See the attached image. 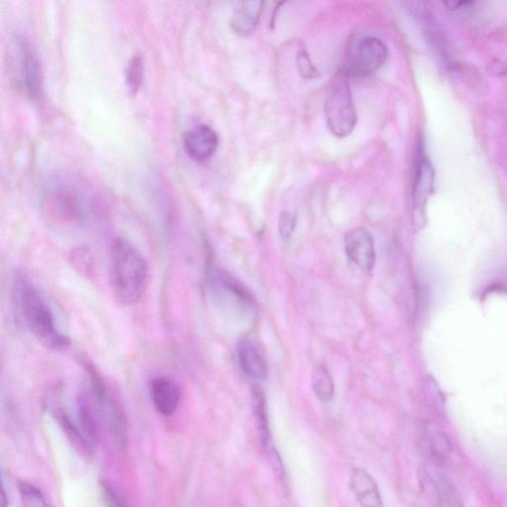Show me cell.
<instances>
[{"label": "cell", "mask_w": 507, "mask_h": 507, "mask_svg": "<svg viewBox=\"0 0 507 507\" xmlns=\"http://www.w3.org/2000/svg\"><path fill=\"white\" fill-rule=\"evenodd\" d=\"M12 292L16 312L28 333L50 350H66L70 346L69 336L60 327L48 298L33 279L16 275Z\"/></svg>", "instance_id": "1"}, {"label": "cell", "mask_w": 507, "mask_h": 507, "mask_svg": "<svg viewBox=\"0 0 507 507\" xmlns=\"http://www.w3.org/2000/svg\"><path fill=\"white\" fill-rule=\"evenodd\" d=\"M109 278L113 295L123 305H137L148 286L149 265L136 246L124 238L109 250Z\"/></svg>", "instance_id": "2"}, {"label": "cell", "mask_w": 507, "mask_h": 507, "mask_svg": "<svg viewBox=\"0 0 507 507\" xmlns=\"http://www.w3.org/2000/svg\"><path fill=\"white\" fill-rule=\"evenodd\" d=\"M45 220L58 229H74L85 222L87 202L74 185L59 183L49 189L41 203Z\"/></svg>", "instance_id": "3"}, {"label": "cell", "mask_w": 507, "mask_h": 507, "mask_svg": "<svg viewBox=\"0 0 507 507\" xmlns=\"http://www.w3.org/2000/svg\"><path fill=\"white\" fill-rule=\"evenodd\" d=\"M344 71L331 82L326 102L325 116L328 128L334 136L343 138L350 136L357 123L356 110Z\"/></svg>", "instance_id": "4"}, {"label": "cell", "mask_w": 507, "mask_h": 507, "mask_svg": "<svg viewBox=\"0 0 507 507\" xmlns=\"http://www.w3.org/2000/svg\"><path fill=\"white\" fill-rule=\"evenodd\" d=\"M388 55L386 45L379 38H361L352 49L344 72L347 77H370L386 63Z\"/></svg>", "instance_id": "5"}, {"label": "cell", "mask_w": 507, "mask_h": 507, "mask_svg": "<svg viewBox=\"0 0 507 507\" xmlns=\"http://www.w3.org/2000/svg\"><path fill=\"white\" fill-rule=\"evenodd\" d=\"M20 84L30 98L35 99L42 89V70L35 51L23 39H17Z\"/></svg>", "instance_id": "6"}, {"label": "cell", "mask_w": 507, "mask_h": 507, "mask_svg": "<svg viewBox=\"0 0 507 507\" xmlns=\"http://www.w3.org/2000/svg\"><path fill=\"white\" fill-rule=\"evenodd\" d=\"M151 400L155 409L164 418H170L179 409L182 400V389L177 380L158 376L151 380L149 384Z\"/></svg>", "instance_id": "7"}, {"label": "cell", "mask_w": 507, "mask_h": 507, "mask_svg": "<svg viewBox=\"0 0 507 507\" xmlns=\"http://www.w3.org/2000/svg\"><path fill=\"white\" fill-rule=\"evenodd\" d=\"M219 136L214 129L205 124L195 127L183 136L184 150L196 162L211 159L219 148Z\"/></svg>", "instance_id": "8"}, {"label": "cell", "mask_w": 507, "mask_h": 507, "mask_svg": "<svg viewBox=\"0 0 507 507\" xmlns=\"http://www.w3.org/2000/svg\"><path fill=\"white\" fill-rule=\"evenodd\" d=\"M345 251L352 263L370 271L375 266L374 238L365 229H356L345 237Z\"/></svg>", "instance_id": "9"}, {"label": "cell", "mask_w": 507, "mask_h": 507, "mask_svg": "<svg viewBox=\"0 0 507 507\" xmlns=\"http://www.w3.org/2000/svg\"><path fill=\"white\" fill-rule=\"evenodd\" d=\"M238 363L243 374L251 380H265L268 375L267 361L260 350L249 340H242L237 346Z\"/></svg>", "instance_id": "10"}, {"label": "cell", "mask_w": 507, "mask_h": 507, "mask_svg": "<svg viewBox=\"0 0 507 507\" xmlns=\"http://www.w3.org/2000/svg\"><path fill=\"white\" fill-rule=\"evenodd\" d=\"M350 489L355 499L363 507H384L378 483L365 469L352 472Z\"/></svg>", "instance_id": "11"}, {"label": "cell", "mask_w": 507, "mask_h": 507, "mask_svg": "<svg viewBox=\"0 0 507 507\" xmlns=\"http://www.w3.org/2000/svg\"><path fill=\"white\" fill-rule=\"evenodd\" d=\"M433 183L434 172L432 165L427 155L420 148L417 157L415 178H413L412 186L413 204H415V208L418 211H420L424 205L427 204L432 192Z\"/></svg>", "instance_id": "12"}, {"label": "cell", "mask_w": 507, "mask_h": 507, "mask_svg": "<svg viewBox=\"0 0 507 507\" xmlns=\"http://www.w3.org/2000/svg\"><path fill=\"white\" fill-rule=\"evenodd\" d=\"M77 415L82 437L92 447L99 437V418L89 397L85 393L77 399Z\"/></svg>", "instance_id": "13"}, {"label": "cell", "mask_w": 507, "mask_h": 507, "mask_svg": "<svg viewBox=\"0 0 507 507\" xmlns=\"http://www.w3.org/2000/svg\"><path fill=\"white\" fill-rule=\"evenodd\" d=\"M264 3L243 2L238 4L230 20L235 33L247 36L253 33L260 20Z\"/></svg>", "instance_id": "14"}, {"label": "cell", "mask_w": 507, "mask_h": 507, "mask_svg": "<svg viewBox=\"0 0 507 507\" xmlns=\"http://www.w3.org/2000/svg\"><path fill=\"white\" fill-rule=\"evenodd\" d=\"M427 475L443 507H464L461 493L448 474L438 470H428Z\"/></svg>", "instance_id": "15"}, {"label": "cell", "mask_w": 507, "mask_h": 507, "mask_svg": "<svg viewBox=\"0 0 507 507\" xmlns=\"http://www.w3.org/2000/svg\"><path fill=\"white\" fill-rule=\"evenodd\" d=\"M252 402L258 437H260L263 447L268 451L274 447L272 444L270 422H268L264 391L257 385L252 387Z\"/></svg>", "instance_id": "16"}, {"label": "cell", "mask_w": 507, "mask_h": 507, "mask_svg": "<svg viewBox=\"0 0 507 507\" xmlns=\"http://www.w3.org/2000/svg\"><path fill=\"white\" fill-rule=\"evenodd\" d=\"M52 413H53V416L60 424V427L63 428L67 437L72 444L77 445V446L80 447V450L87 452L91 450L89 443L86 441L85 437H82L80 427H76V424L72 422L65 409L61 408H55L52 410Z\"/></svg>", "instance_id": "17"}, {"label": "cell", "mask_w": 507, "mask_h": 507, "mask_svg": "<svg viewBox=\"0 0 507 507\" xmlns=\"http://www.w3.org/2000/svg\"><path fill=\"white\" fill-rule=\"evenodd\" d=\"M313 387L319 400L324 402L333 400L335 393L334 381L324 366H319L315 369L313 376Z\"/></svg>", "instance_id": "18"}, {"label": "cell", "mask_w": 507, "mask_h": 507, "mask_svg": "<svg viewBox=\"0 0 507 507\" xmlns=\"http://www.w3.org/2000/svg\"><path fill=\"white\" fill-rule=\"evenodd\" d=\"M18 489L23 507H52L42 492L33 484L20 482Z\"/></svg>", "instance_id": "19"}, {"label": "cell", "mask_w": 507, "mask_h": 507, "mask_svg": "<svg viewBox=\"0 0 507 507\" xmlns=\"http://www.w3.org/2000/svg\"><path fill=\"white\" fill-rule=\"evenodd\" d=\"M144 60L137 55L129 61L126 71L127 86L131 95H136L144 80Z\"/></svg>", "instance_id": "20"}, {"label": "cell", "mask_w": 507, "mask_h": 507, "mask_svg": "<svg viewBox=\"0 0 507 507\" xmlns=\"http://www.w3.org/2000/svg\"><path fill=\"white\" fill-rule=\"evenodd\" d=\"M429 447L432 456L440 461L447 459L453 450L452 442L444 432L433 434L429 442Z\"/></svg>", "instance_id": "21"}, {"label": "cell", "mask_w": 507, "mask_h": 507, "mask_svg": "<svg viewBox=\"0 0 507 507\" xmlns=\"http://www.w3.org/2000/svg\"><path fill=\"white\" fill-rule=\"evenodd\" d=\"M296 67L300 76L305 80H314L318 77V70L305 50L300 51L297 54Z\"/></svg>", "instance_id": "22"}, {"label": "cell", "mask_w": 507, "mask_h": 507, "mask_svg": "<svg viewBox=\"0 0 507 507\" xmlns=\"http://www.w3.org/2000/svg\"><path fill=\"white\" fill-rule=\"evenodd\" d=\"M296 226V215L292 211H283L279 215L278 232L284 240H288L295 232Z\"/></svg>", "instance_id": "23"}, {"label": "cell", "mask_w": 507, "mask_h": 507, "mask_svg": "<svg viewBox=\"0 0 507 507\" xmlns=\"http://www.w3.org/2000/svg\"><path fill=\"white\" fill-rule=\"evenodd\" d=\"M445 5H446L448 8L450 9H459V8H464L465 6H469L471 5H473V3L471 2H448V3H444Z\"/></svg>", "instance_id": "24"}, {"label": "cell", "mask_w": 507, "mask_h": 507, "mask_svg": "<svg viewBox=\"0 0 507 507\" xmlns=\"http://www.w3.org/2000/svg\"><path fill=\"white\" fill-rule=\"evenodd\" d=\"M8 506V496L5 493V486H2V507Z\"/></svg>", "instance_id": "25"}]
</instances>
